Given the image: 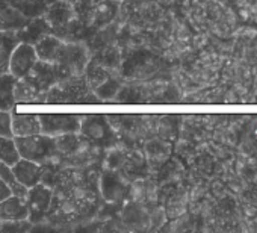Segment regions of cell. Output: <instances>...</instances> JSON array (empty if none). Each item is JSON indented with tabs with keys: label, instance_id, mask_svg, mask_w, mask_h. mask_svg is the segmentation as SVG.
Segmentation results:
<instances>
[{
	"label": "cell",
	"instance_id": "7",
	"mask_svg": "<svg viewBox=\"0 0 257 233\" xmlns=\"http://www.w3.org/2000/svg\"><path fill=\"white\" fill-rule=\"evenodd\" d=\"M37 61H38V56H37L35 47L26 43H19V46L14 49L11 59H10V73L16 76L17 79H23L31 73Z\"/></svg>",
	"mask_w": 257,
	"mask_h": 233
},
{
	"label": "cell",
	"instance_id": "8",
	"mask_svg": "<svg viewBox=\"0 0 257 233\" xmlns=\"http://www.w3.org/2000/svg\"><path fill=\"white\" fill-rule=\"evenodd\" d=\"M44 19L52 28V34L58 37L76 17L71 4L65 2V0H55L44 13Z\"/></svg>",
	"mask_w": 257,
	"mask_h": 233
},
{
	"label": "cell",
	"instance_id": "28",
	"mask_svg": "<svg viewBox=\"0 0 257 233\" xmlns=\"http://www.w3.org/2000/svg\"><path fill=\"white\" fill-rule=\"evenodd\" d=\"M92 2H95V4H100V2H101V0H92Z\"/></svg>",
	"mask_w": 257,
	"mask_h": 233
},
{
	"label": "cell",
	"instance_id": "20",
	"mask_svg": "<svg viewBox=\"0 0 257 233\" xmlns=\"http://www.w3.org/2000/svg\"><path fill=\"white\" fill-rule=\"evenodd\" d=\"M16 103H43V95L37 91V88L23 79H17L16 83Z\"/></svg>",
	"mask_w": 257,
	"mask_h": 233
},
{
	"label": "cell",
	"instance_id": "2",
	"mask_svg": "<svg viewBox=\"0 0 257 233\" xmlns=\"http://www.w3.org/2000/svg\"><path fill=\"white\" fill-rule=\"evenodd\" d=\"M14 143L20 158L34 161L41 165H46L58 153L56 138L44 134H37L29 137H14Z\"/></svg>",
	"mask_w": 257,
	"mask_h": 233
},
{
	"label": "cell",
	"instance_id": "23",
	"mask_svg": "<svg viewBox=\"0 0 257 233\" xmlns=\"http://www.w3.org/2000/svg\"><path fill=\"white\" fill-rule=\"evenodd\" d=\"M19 159H20V155L17 152L14 138L0 137V161L13 167Z\"/></svg>",
	"mask_w": 257,
	"mask_h": 233
},
{
	"label": "cell",
	"instance_id": "26",
	"mask_svg": "<svg viewBox=\"0 0 257 233\" xmlns=\"http://www.w3.org/2000/svg\"><path fill=\"white\" fill-rule=\"evenodd\" d=\"M110 2H115V4H121L122 0H110Z\"/></svg>",
	"mask_w": 257,
	"mask_h": 233
},
{
	"label": "cell",
	"instance_id": "27",
	"mask_svg": "<svg viewBox=\"0 0 257 233\" xmlns=\"http://www.w3.org/2000/svg\"><path fill=\"white\" fill-rule=\"evenodd\" d=\"M65 2H68V4H71V5H73V4L76 2V0H65Z\"/></svg>",
	"mask_w": 257,
	"mask_h": 233
},
{
	"label": "cell",
	"instance_id": "15",
	"mask_svg": "<svg viewBox=\"0 0 257 233\" xmlns=\"http://www.w3.org/2000/svg\"><path fill=\"white\" fill-rule=\"evenodd\" d=\"M62 43L64 40L53 35V34H49L46 35L43 40H40L34 47H35V52H37V56L40 61H44V62H50L53 64L56 61V56L62 47Z\"/></svg>",
	"mask_w": 257,
	"mask_h": 233
},
{
	"label": "cell",
	"instance_id": "4",
	"mask_svg": "<svg viewBox=\"0 0 257 233\" xmlns=\"http://www.w3.org/2000/svg\"><path fill=\"white\" fill-rule=\"evenodd\" d=\"M40 125H41V134L49 137H61L67 134H79L80 132V123L82 117L73 115V113H41L38 115Z\"/></svg>",
	"mask_w": 257,
	"mask_h": 233
},
{
	"label": "cell",
	"instance_id": "25",
	"mask_svg": "<svg viewBox=\"0 0 257 233\" xmlns=\"http://www.w3.org/2000/svg\"><path fill=\"white\" fill-rule=\"evenodd\" d=\"M13 192H11V189H10V186L2 180V177H0V201H4L7 197H10Z\"/></svg>",
	"mask_w": 257,
	"mask_h": 233
},
{
	"label": "cell",
	"instance_id": "6",
	"mask_svg": "<svg viewBox=\"0 0 257 233\" xmlns=\"http://www.w3.org/2000/svg\"><path fill=\"white\" fill-rule=\"evenodd\" d=\"M25 79L29 80L41 95H44V92L47 89H50L55 83L62 80L61 73H59V70L56 68L55 64L44 62V61H40V59L37 61V64L34 65V68L31 70V73Z\"/></svg>",
	"mask_w": 257,
	"mask_h": 233
},
{
	"label": "cell",
	"instance_id": "10",
	"mask_svg": "<svg viewBox=\"0 0 257 233\" xmlns=\"http://www.w3.org/2000/svg\"><path fill=\"white\" fill-rule=\"evenodd\" d=\"M49 34H52V28H50L49 22L44 19V16L29 19L26 22V25L17 31V37H19L20 43H26L31 46H35L40 40H43Z\"/></svg>",
	"mask_w": 257,
	"mask_h": 233
},
{
	"label": "cell",
	"instance_id": "16",
	"mask_svg": "<svg viewBox=\"0 0 257 233\" xmlns=\"http://www.w3.org/2000/svg\"><path fill=\"white\" fill-rule=\"evenodd\" d=\"M16 83L17 77L11 73L0 74V109L13 112L16 103Z\"/></svg>",
	"mask_w": 257,
	"mask_h": 233
},
{
	"label": "cell",
	"instance_id": "11",
	"mask_svg": "<svg viewBox=\"0 0 257 233\" xmlns=\"http://www.w3.org/2000/svg\"><path fill=\"white\" fill-rule=\"evenodd\" d=\"M28 20L29 19L23 16V13L13 4V0H0V32H17Z\"/></svg>",
	"mask_w": 257,
	"mask_h": 233
},
{
	"label": "cell",
	"instance_id": "17",
	"mask_svg": "<svg viewBox=\"0 0 257 233\" xmlns=\"http://www.w3.org/2000/svg\"><path fill=\"white\" fill-rule=\"evenodd\" d=\"M118 14V4L110 2V0H101L100 4H97L92 20L89 28L92 29H101L110 25Z\"/></svg>",
	"mask_w": 257,
	"mask_h": 233
},
{
	"label": "cell",
	"instance_id": "22",
	"mask_svg": "<svg viewBox=\"0 0 257 233\" xmlns=\"http://www.w3.org/2000/svg\"><path fill=\"white\" fill-rule=\"evenodd\" d=\"M97 4L92 2V0H76L73 4V10H74V17L76 20L83 25L85 28H89L94 11H95Z\"/></svg>",
	"mask_w": 257,
	"mask_h": 233
},
{
	"label": "cell",
	"instance_id": "18",
	"mask_svg": "<svg viewBox=\"0 0 257 233\" xmlns=\"http://www.w3.org/2000/svg\"><path fill=\"white\" fill-rule=\"evenodd\" d=\"M19 43L20 40L17 37V32H11V31L0 32V74L10 73V59Z\"/></svg>",
	"mask_w": 257,
	"mask_h": 233
},
{
	"label": "cell",
	"instance_id": "3",
	"mask_svg": "<svg viewBox=\"0 0 257 233\" xmlns=\"http://www.w3.org/2000/svg\"><path fill=\"white\" fill-rule=\"evenodd\" d=\"M89 62L88 49L77 41H64L62 47L53 62L61 73V77L80 76L85 73V68Z\"/></svg>",
	"mask_w": 257,
	"mask_h": 233
},
{
	"label": "cell",
	"instance_id": "1",
	"mask_svg": "<svg viewBox=\"0 0 257 233\" xmlns=\"http://www.w3.org/2000/svg\"><path fill=\"white\" fill-rule=\"evenodd\" d=\"M97 101L100 100L95 95V92L89 88L85 74L65 77L58 83H55L43 95V103H97Z\"/></svg>",
	"mask_w": 257,
	"mask_h": 233
},
{
	"label": "cell",
	"instance_id": "29",
	"mask_svg": "<svg viewBox=\"0 0 257 233\" xmlns=\"http://www.w3.org/2000/svg\"><path fill=\"white\" fill-rule=\"evenodd\" d=\"M0 222H2V219H0Z\"/></svg>",
	"mask_w": 257,
	"mask_h": 233
},
{
	"label": "cell",
	"instance_id": "13",
	"mask_svg": "<svg viewBox=\"0 0 257 233\" xmlns=\"http://www.w3.org/2000/svg\"><path fill=\"white\" fill-rule=\"evenodd\" d=\"M11 129H13V137H29V135L41 134V125L38 115L11 112Z\"/></svg>",
	"mask_w": 257,
	"mask_h": 233
},
{
	"label": "cell",
	"instance_id": "24",
	"mask_svg": "<svg viewBox=\"0 0 257 233\" xmlns=\"http://www.w3.org/2000/svg\"><path fill=\"white\" fill-rule=\"evenodd\" d=\"M0 137L14 138L11 129V112L0 109Z\"/></svg>",
	"mask_w": 257,
	"mask_h": 233
},
{
	"label": "cell",
	"instance_id": "9",
	"mask_svg": "<svg viewBox=\"0 0 257 233\" xmlns=\"http://www.w3.org/2000/svg\"><path fill=\"white\" fill-rule=\"evenodd\" d=\"M13 173L16 179L26 186L28 189L32 188L34 185L43 182V173H44V165L37 164L29 159L20 158L14 165H13Z\"/></svg>",
	"mask_w": 257,
	"mask_h": 233
},
{
	"label": "cell",
	"instance_id": "14",
	"mask_svg": "<svg viewBox=\"0 0 257 233\" xmlns=\"http://www.w3.org/2000/svg\"><path fill=\"white\" fill-rule=\"evenodd\" d=\"M79 134H82L85 138H89L98 143L107 138L109 129L103 117H82Z\"/></svg>",
	"mask_w": 257,
	"mask_h": 233
},
{
	"label": "cell",
	"instance_id": "12",
	"mask_svg": "<svg viewBox=\"0 0 257 233\" xmlns=\"http://www.w3.org/2000/svg\"><path fill=\"white\" fill-rule=\"evenodd\" d=\"M0 219L2 221L29 219V207L25 198L11 194L4 201H0Z\"/></svg>",
	"mask_w": 257,
	"mask_h": 233
},
{
	"label": "cell",
	"instance_id": "21",
	"mask_svg": "<svg viewBox=\"0 0 257 233\" xmlns=\"http://www.w3.org/2000/svg\"><path fill=\"white\" fill-rule=\"evenodd\" d=\"M0 177H2V180L10 186V189H11V192H13L14 195L22 197V198L26 197L28 188L23 186V185L16 179V176H14V173H13V167L8 165V164H5V162H2V161H0Z\"/></svg>",
	"mask_w": 257,
	"mask_h": 233
},
{
	"label": "cell",
	"instance_id": "5",
	"mask_svg": "<svg viewBox=\"0 0 257 233\" xmlns=\"http://www.w3.org/2000/svg\"><path fill=\"white\" fill-rule=\"evenodd\" d=\"M25 201L29 207V221L35 222L37 219H41L50 209L53 201V191L47 183L40 182L28 189Z\"/></svg>",
	"mask_w": 257,
	"mask_h": 233
},
{
	"label": "cell",
	"instance_id": "19",
	"mask_svg": "<svg viewBox=\"0 0 257 233\" xmlns=\"http://www.w3.org/2000/svg\"><path fill=\"white\" fill-rule=\"evenodd\" d=\"M55 0H13V4L23 13L26 19H35L44 16Z\"/></svg>",
	"mask_w": 257,
	"mask_h": 233
}]
</instances>
